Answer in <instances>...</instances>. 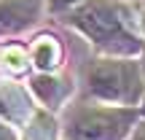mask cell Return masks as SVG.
<instances>
[{
	"label": "cell",
	"mask_w": 145,
	"mask_h": 140,
	"mask_svg": "<svg viewBox=\"0 0 145 140\" xmlns=\"http://www.w3.org/2000/svg\"><path fill=\"white\" fill-rule=\"evenodd\" d=\"M75 24L86 32L89 38L99 43V46H108L118 54H135L140 51V43L124 30V24L118 22L113 8H108L105 3H94L89 8H83L75 16Z\"/></svg>",
	"instance_id": "cell-1"
},
{
	"label": "cell",
	"mask_w": 145,
	"mask_h": 140,
	"mask_svg": "<svg viewBox=\"0 0 145 140\" xmlns=\"http://www.w3.org/2000/svg\"><path fill=\"white\" fill-rule=\"evenodd\" d=\"M91 89L105 100L132 103L140 94V76L132 62H97L89 73Z\"/></svg>",
	"instance_id": "cell-2"
},
{
	"label": "cell",
	"mask_w": 145,
	"mask_h": 140,
	"mask_svg": "<svg viewBox=\"0 0 145 140\" xmlns=\"http://www.w3.org/2000/svg\"><path fill=\"white\" fill-rule=\"evenodd\" d=\"M126 129V113H97L83 116L72 124L75 140H118Z\"/></svg>",
	"instance_id": "cell-3"
},
{
	"label": "cell",
	"mask_w": 145,
	"mask_h": 140,
	"mask_svg": "<svg viewBox=\"0 0 145 140\" xmlns=\"http://www.w3.org/2000/svg\"><path fill=\"white\" fill-rule=\"evenodd\" d=\"M38 16V0H0V32L27 27Z\"/></svg>",
	"instance_id": "cell-4"
},
{
	"label": "cell",
	"mask_w": 145,
	"mask_h": 140,
	"mask_svg": "<svg viewBox=\"0 0 145 140\" xmlns=\"http://www.w3.org/2000/svg\"><path fill=\"white\" fill-rule=\"evenodd\" d=\"M59 57H62V49H59V43L54 41V38H38L35 46H32V59H35L38 68H54V65L59 62Z\"/></svg>",
	"instance_id": "cell-5"
},
{
	"label": "cell",
	"mask_w": 145,
	"mask_h": 140,
	"mask_svg": "<svg viewBox=\"0 0 145 140\" xmlns=\"http://www.w3.org/2000/svg\"><path fill=\"white\" fill-rule=\"evenodd\" d=\"M24 100L16 89H0V113H5L8 119H19L24 113Z\"/></svg>",
	"instance_id": "cell-6"
},
{
	"label": "cell",
	"mask_w": 145,
	"mask_h": 140,
	"mask_svg": "<svg viewBox=\"0 0 145 140\" xmlns=\"http://www.w3.org/2000/svg\"><path fill=\"white\" fill-rule=\"evenodd\" d=\"M32 89H35V94L48 105L62 97V86H59V81H54V78H43V76L35 78V81H32Z\"/></svg>",
	"instance_id": "cell-7"
},
{
	"label": "cell",
	"mask_w": 145,
	"mask_h": 140,
	"mask_svg": "<svg viewBox=\"0 0 145 140\" xmlns=\"http://www.w3.org/2000/svg\"><path fill=\"white\" fill-rule=\"evenodd\" d=\"M5 65H8L14 73H22L27 68V54L22 51L19 46H11V49H5Z\"/></svg>",
	"instance_id": "cell-8"
},
{
	"label": "cell",
	"mask_w": 145,
	"mask_h": 140,
	"mask_svg": "<svg viewBox=\"0 0 145 140\" xmlns=\"http://www.w3.org/2000/svg\"><path fill=\"white\" fill-rule=\"evenodd\" d=\"M51 121L46 119H38L35 124L30 127V135H27V140H51Z\"/></svg>",
	"instance_id": "cell-9"
},
{
	"label": "cell",
	"mask_w": 145,
	"mask_h": 140,
	"mask_svg": "<svg viewBox=\"0 0 145 140\" xmlns=\"http://www.w3.org/2000/svg\"><path fill=\"white\" fill-rule=\"evenodd\" d=\"M0 140H14L11 129H8V127H3V124H0Z\"/></svg>",
	"instance_id": "cell-10"
},
{
	"label": "cell",
	"mask_w": 145,
	"mask_h": 140,
	"mask_svg": "<svg viewBox=\"0 0 145 140\" xmlns=\"http://www.w3.org/2000/svg\"><path fill=\"white\" fill-rule=\"evenodd\" d=\"M132 140H145V124L137 127V132H135V137H132Z\"/></svg>",
	"instance_id": "cell-11"
},
{
	"label": "cell",
	"mask_w": 145,
	"mask_h": 140,
	"mask_svg": "<svg viewBox=\"0 0 145 140\" xmlns=\"http://www.w3.org/2000/svg\"><path fill=\"white\" fill-rule=\"evenodd\" d=\"M67 3H75V0H54V5H57V8H62V5H67Z\"/></svg>",
	"instance_id": "cell-12"
},
{
	"label": "cell",
	"mask_w": 145,
	"mask_h": 140,
	"mask_svg": "<svg viewBox=\"0 0 145 140\" xmlns=\"http://www.w3.org/2000/svg\"><path fill=\"white\" fill-rule=\"evenodd\" d=\"M140 22H142V27H145V11H142V16H140Z\"/></svg>",
	"instance_id": "cell-13"
},
{
	"label": "cell",
	"mask_w": 145,
	"mask_h": 140,
	"mask_svg": "<svg viewBox=\"0 0 145 140\" xmlns=\"http://www.w3.org/2000/svg\"><path fill=\"white\" fill-rule=\"evenodd\" d=\"M142 113H145V105H142Z\"/></svg>",
	"instance_id": "cell-14"
}]
</instances>
